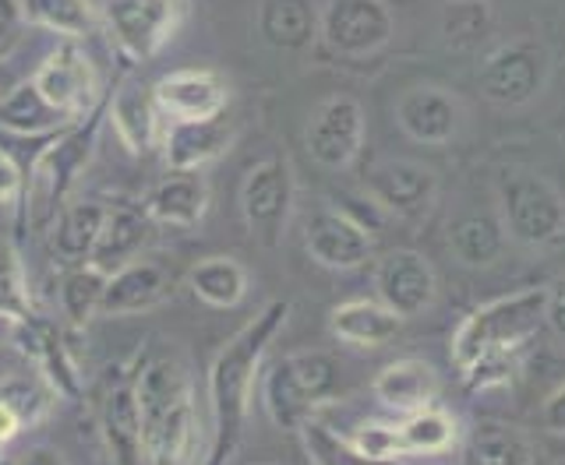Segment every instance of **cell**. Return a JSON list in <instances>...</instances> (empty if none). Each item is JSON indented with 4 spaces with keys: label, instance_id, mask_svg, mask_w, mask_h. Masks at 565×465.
<instances>
[{
    "label": "cell",
    "instance_id": "83f0119b",
    "mask_svg": "<svg viewBox=\"0 0 565 465\" xmlns=\"http://www.w3.org/2000/svg\"><path fill=\"white\" fill-rule=\"evenodd\" d=\"M322 14L311 8V0H262L258 32L273 50H305L315 35Z\"/></svg>",
    "mask_w": 565,
    "mask_h": 465
},
{
    "label": "cell",
    "instance_id": "603a6c76",
    "mask_svg": "<svg viewBox=\"0 0 565 465\" xmlns=\"http://www.w3.org/2000/svg\"><path fill=\"white\" fill-rule=\"evenodd\" d=\"M329 332L353 349H382L396 343L403 317L388 311L382 300H347L329 314Z\"/></svg>",
    "mask_w": 565,
    "mask_h": 465
},
{
    "label": "cell",
    "instance_id": "ffe728a7",
    "mask_svg": "<svg viewBox=\"0 0 565 465\" xmlns=\"http://www.w3.org/2000/svg\"><path fill=\"white\" fill-rule=\"evenodd\" d=\"M371 391H375V399L388 409V413L414 417V413H420V409L435 405L438 374L428 360H414V356H406V360L382 367L375 374V381H371Z\"/></svg>",
    "mask_w": 565,
    "mask_h": 465
},
{
    "label": "cell",
    "instance_id": "3957f363",
    "mask_svg": "<svg viewBox=\"0 0 565 465\" xmlns=\"http://www.w3.org/2000/svg\"><path fill=\"white\" fill-rule=\"evenodd\" d=\"M547 300H552V285H526V290L505 293L499 300L473 307L452 332V367L463 374L488 353L523 349L547 321Z\"/></svg>",
    "mask_w": 565,
    "mask_h": 465
},
{
    "label": "cell",
    "instance_id": "7402d4cb",
    "mask_svg": "<svg viewBox=\"0 0 565 465\" xmlns=\"http://www.w3.org/2000/svg\"><path fill=\"white\" fill-rule=\"evenodd\" d=\"M234 145V128L223 117L212 120H173L163 134V152L170 170H202Z\"/></svg>",
    "mask_w": 565,
    "mask_h": 465
},
{
    "label": "cell",
    "instance_id": "d6986e66",
    "mask_svg": "<svg viewBox=\"0 0 565 465\" xmlns=\"http://www.w3.org/2000/svg\"><path fill=\"white\" fill-rule=\"evenodd\" d=\"M170 268L156 258H138L106 279L99 314H141L170 296Z\"/></svg>",
    "mask_w": 565,
    "mask_h": 465
},
{
    "label": "cell",
    "instance_id": "6da1fadb",
    "mask_svg": "<svg viewBox=\"0 0 565 465\" xmlns=\"http://www.w3.org/2000/svg\"><path fill=\"white\" fill-rule=\"evenodd\" d=\"M294 303L273 300L220 349L216 364L209 370V409H212V441L202 465H230L244 441L247 413L265 353L273 349L279 332L287 328Z\"/></svg>",
    "mask_w": 565,
    "mask_h": 465
},
{
    "label": "cell",
    "instance_id": "7bdbcfd3",
    "mask_svg": "<svg viewBox=\"0 0 565 465\" xmlns=\"http://www.w3.org/2000/svg\"><path fill=\"white\" fill-rule=\"evenodd\" d=\"M25 194V173L18 170L14 159L0 149V205H11Z\"/></svg>",
    "mask_w": 565,
    "mask_h": 465
},
{
    "label": "cell",
    "instance_id": "f907efd6",
    "mask_svg": "<svg viewBox=\"0 0 565 465\" xmlns=\"http://www.w3.org/2000/svg\"><path fill=\"white\" fill-rule=\"evenodd\" d=\"M11 325V321H4V317H0V335H4V328Z\"/></svg>",
    "mask_w": 565,
    "mask_h": 465
},
{
    "label": "cell",
    "instance_id": "c3c4849f",
    "mask_svg": "<svg viewBox=\"0 0 565 465\" xmlns=\"http://www.w3.org/2000/svg\"><path fill=\"white\" fill-rule=\"evenodd\" d=\"M18 431H22V420H18L11 409L0 402V444H8V441H14L18 437Z\"/></svg>",
    "mask_w": 565,
    "mask_h": 465
},
{
    "label": "cell",
    "instance_id": "f35d334b",
    "mask_svg": "<svg viewBox=\"0 0 565 465\" xmlns=\"http://www.w3.org/2000/svg\"><path fill=\"white\" fill-rule=\"evenodd\" d=\"M0 402L22 420V426H35L50 413L53 388L32 378H8V381H0Z\"/></svg>",
    "mask_w": 565,
    "mask_h": 465
},
{
    "label": "cell",
    "instance_id": "2e32d148",
    "mask_svg": "<svg viewBox=\"0 0 565 465\" xmlns=\"http://www.w3.org/2000/svg\"><path fill=\"white\" fill-rule=\"evenodd\" d=\"M305 247L322 268L350 272V268H361L371 258L375 237L340 208H315L305 223Z\"/></svg>",
    "mask_w": 565,
    "mask_h": 465
},
{
    "label": "cell",
    "instance_id": "e0dca14e",
    "mask_svg": "<svg viewBox=\"0 0 565 465\" xmlns=\"http://www.w3.org/2000/svg\"><path fill=\"white\" fill-rule=\"evenodd\" d=\"M152 93H156L159 110H167L173 120L223 117L230 102L226 78H220L216 71H199V67H184V71H173V75H163L156 82Z\"/></svg>",
    "mask_w": 565,
    "mask_h": 465
},
{
    "label": "cell",
    "instance_id": "74e56055",
    "mask_svg": "<svg viewBox=\"0 0 565 465\" xmlns=\"http://www.w3.org/2000/svg\"><path fill=\"white\" fill-rule=\"evenodd\" d=\"M0 317L18 325V321L32 317V300L25 285V268L11 240L0 237Z\"/></svg>",
    "mask_w": 565,
    "mask_h": 465
},
{
    "label": "cell",
    "instance_id": "4316f807",
    "mask_svg": "<svg viewBox=\"0 0 565 465\" xmlns=\"http://www.w3.org/2000/svg\"><path fill=\"white\" fill-rule=\"evenodd\" d=\"M159 102L156 93H149L146 85L128 82L117 88V96L110 102V120L117 128V138L128 145V152L146 155L159 145Z\"/></svg>",
    "mask_w": 565,
    "mask_h": 465
},
{
    "label": "cell",
    "instance_id": "44dd1931",
    "mask_svg": "<svg viewBox=\"0 0 565 465\" xmlns=\"http://www.w3.org/2000/svg\"><path fill=\"white\" fill-rule=\"evenodd\" d=\"M146 212L163 226H199L209 212V181L199 170H170L146 194Z\"/></svg>",
    "mask_w": 565,
    "mask_h": 465
},
{
    "label": "cell",
    "instance_id": "4dcf8cb0",
    "mask_svg": "<svg viewBox=\"0 0 565 465\" xmlns=\"http://www.w3.org/2000/svg\"><path fill=\"white\" fill-rule=\"evenodd\" d=\"M188 285L209 307L230 311L247 296L252 279H247V268L234 258H205L188 272Z\"/></svg>",
    "mask_w": 565,
    "mask_h": 465
},
{
    "label": "cell",
    "instance_id": "7a4b0ae2",
    "mask_svg": "<svg viewBox=\"0 0 565 465\" xmlns=\"http://www.w3.org/2000/svg\"><path fill=\"white\" fill-rule=\"evenodd\" d=\"M146 465H191L199 452V413L181 364L156 360L135 381Z\"/></svg>",
    "mask_w": 565,
    "mask_h": 465
},
{
    "label": "cell",
    "instance_id": "ba28073f",
    "mask_svg": "<svg viewBox=\"0 0 565 465\" xmlns=\"http://www.w3.org/2000/svg\"><path fill=\"white\" fill-rule=\"evenodd\" d=\"M294 198L297 184L287 155H269L247 170L241 184V212L252 237L262 247H279L294 212Z\"/></svg>",
    "mask_w": 565,
    "mask_h": 465
},
{
    "label": "cell",
    "instance_id": "5b68a950",
    "mask_svg": "<svg viewBox=\"0 0 565 465\" xmlns=\"http://www.w3.org/2000/svg\"><path fill=\"white\" fill-rule=\"evenodd\" d=\"M499 219L520 247H552L565 237V198L541 173L505 170L499 176Z\"/></svg>",
    "mask_w": 565,
    "mask_h": 465
},
{
    "label": "cell",
    "instance_id": "ab89813d",
    "mask_svg": "<svg viewBox=\"0 0 565 465\" xmlns=\"http://www.w3.org/2000/svg\"><path fill=\"white\" fill-rule=\"evenodd\" d=\"M347 437L353 441V448L371 462H396L399 455H406L403 441H399V423L364 420V423L353 426Z\"/></svg>",
    "mask_w": 565,
    "mask_h": 465
},
{
    "label": "cell",
    "instance_id": "9c48e42d",
    "mask_svg": "<svg viewBox=\"0 0 565 465\" xmlns=\"http://www.w3.org/2000/svg\"><path fill=\"white\" fill-rule=\"evenodd\" d=\"M184 18L181 0H106L103 25L128 61H152Z\"/></svg>",
    "mask_w": 565,
    "mask_h": 465
},
{
    "label": "cell",
    "instance_id": "bcb514c9",
    "mask_svg": "<svg viewBox=\"0 0 565 465\" xmlns=\"http://www.w3.org/2000/svg\"><path fill=\"white\" fill-rule=\"evenodd\" d=\"M547 328H552L558 338H565V285L552 290V300H547Z\"/></svg>",
    "mask_w": 565,
    "mask_h": 465
},
{
    "label": "cell",
    "instance_id": "f6af8a7d",
    "mask_svg": "<svg viewBox=\"0 0 565 465\" xmlns=\"http://www.w3.org/2000/svg\"><path fill=\"white\" fill-rule=\"evenodd\" d=\"M541 426L547 434H562L565 437V385L555 388L552 396L541 405Z\"/></svg>",
    "mask_w": 565,
    "mask_h": 465
},
{
    "label": "cell",
    "instance_id": "277c9868",
    "mask_svg": "<svg viewBox=\"0 0 565 465\" xmlns=\"http://www.w3.org/2000/svg\"><path fill=\"white\" fill-rule=\"evenodd\" d=\"M340 364L322 349L290 353L262 374V405L279 431H300L318 409L340 396Z\"/></svg>",
    "mask_w": 565,
    "mask_h": 465
},
{
    "label": "cell",
    "instance_id": "52a82bcc",
    "mask_svg": "<svg viewBox=\"0 0 565 465\" xmlns=\"http://www.w3.org/2000/svg\"><path fill=\"white\" fill-rule=\"evenodd\" d=\"M547 75H552V57L537 40H512L502 43L499 50H491L481 61V71H477V82H481L484 99H491L494 106H526L534 102Z\"/></svg>",
    "mask_w": 565,
    "mask_h": 465
},
{
    "label": "cell",
    "instance_id": "681fc988",
    "mask_svg": "<svg viewBox=\"0 0 565 465\" xmlns=\"http://www.w3.org/2000/svg\"><path fill=\"white\" fill-rule=\"evenodd\" d=\"M14 85H18V82H14V71H11V64H8V61H0V99H4Z\"/></svg>",
    "mask_w": 565,
    "mask_h": 465
},
{
    "label": "cell",
    "instance_id": "ee69618b",
    "mask_svg": "<svg viewBox=\"0 0 565 465\" xmlns=\"http://www.w3.org/2000/svg\"><path fill=\"white\" fill-rule=\"evenodd\" d=\"M22 4L18 0H0V57L11 50V43L18 40V32H22Z\"/></svg>",
    "mask_w": 565,
    "mask_h": 465
},
{
    "label": "cell",
    "instance_id": "816d5d0a",
    "mask_svg": "<svg viewBox=\"0 0 565 465\" xmlns=\"http://www.w3.org/2000/svg\"><path fill=\"white\" fill-rule=\"evenodd\" d=\"M0 448H4V444H0Z\"/></svg>",
    "mask_w": 565,
    "mask_h": 465
},
{
    "label": "cell",
    "instance_id": "e575fe53",
    "mask_svg": "<svg viewBox=\"0 0 565 465\" xmlns=\"http://www.w3.org/2000/svg\"><path fill=\"white\" fill-rule=\"evenodd\" d=\"M18 4H22V18L29 25L50 29L67 40L88 35L99 22L93 0H18Z\"/></svg>",
    "mask_w": 565,
    "mask_h": 465
},
{
    "label": "cell",
    "instance_id": "cb8c5ba5",
    "mask_svg": "<svg viewBox=\"0 0 565 465\" xmlns=\"http://www.w3.org/2000/svg\"><path fill=\"white\" fill-rule=\"evenodd\" d=\"M99 434L114 465H146V448H141V405L135 385L110 388L99 413Z\"/></svg>",
    "mask_w": 565,
    "mask_h": 465
},
{
    "label": "cell",
    "instance_id": "8fae6325",
    "mask_svg": "<svg viewBox=\"0 0 565 465\" xmlns=\"http://www.w3.org/2000/svg\"><path fill=\"white\" fill-rule=\"evenodd\" d=\"M305 145L315 166L343 173L364 149V106L353 96H329L315 106L305 128Z\"/></svg>",
    "mask_w": 565,
    "mask_h": 465
},
{
    "label": "cell",
    "instance_id": "60d3db41",
    "mask_svg": "<svg viewBox=\"0 0 565 465\" xmlns=\"http://www.w3.org/2000/svg\"><path fill=\"white\" fill-rule=\"evenodd\" d=\"M516 370H520V349L516 353H488L470 370L459 374V378H463L467 391H473V396H477V391L509 385L512 378H516Z\"/></svg>",
    "mask_w": 565,
    "mask_h": 465
},
{
    "label": "cell",
    "instance_id": "8d00e7d4",
    "mask_svg": "<svg viewBox=\"0 0 565 465\" xmlns=\"http://www.w3.org/2000/svg\"><path fill=\"white\" fill-rule=\"evenodd\" d=\"M300 441H305V452L311 465H393V462H371L364 458L353 441L347 434H340L335 426L322 423L318 417H311L305 426H300Z\"/></svg>",
    "mask_w": 565,
    "mask_h": 465
},
{
    "label": "cell",
    "instance_id": "5bb4252c",
    "mask_svg": "<svg viewBox=\"0 0 565 465\" xmlns=\"http://www.w3.org/2000/svg\"><path fill=\"white\" fill-rule=\"evenodd\" d=\"M367 194L393 219H420L435 205L438 176L431 166L414 163V159H385L371 170Z\"/></svg>",
    "mask_w": 565,
    "mask_h": 465
},
{
    "label": "cell",
    "instance_id": "f546056e",
    "mask_svg": "<svg viewBox=\"0 0 565 465\" xmlns=\"http://www.w3.org/2000/svg\"><path fill=\"white\" fill-rule=\"evenodd\" d=\"M449 250H452V258L459 264H467V268H488L502 258V250H505V226L502 219H494V216H463V219H456L449 226Z\"/></svg>",
    "mask_w": 565,
    "mask_h": 465
},
{
    "label": "cell",
    "instance_id": "836d02e7",
    "mask_svg": "<svg viewBox=\"0 0 565 465\" xmlns=\"http://www.w3.org/2000/svg\"><path fill=\"white\" fill-rule=\"evenodd\" d=\"M438 32L452 50H477L494 32V11L488 0H446L438 11Z\"/></svg>",
    "mask_w": 565,
    "mask_h": 465
},
{
    "label": "cell",
    "instance_id": "484cf974",
    "mask_svg": "<svg viewBox=\"0 0 565 465\" xmlns=\"http://www.w3.org/2000/svg\"><path fill=\"white\" fill-rule=\"evenodd\" d=\"M106 208L96 198H82V202H71L57 212V219H53V237H50V250L57 264L64 268H82L93 258V247H96V237L103 229V219H106Z\"/></svg>",
    "mask_w": 565,
    "mask_h": 465
},
{
    "label": "cell",
    "instance_id": "d590c367",
    "mask_svg": "<svg viewBox=\"0 0 565 465\" xmlns=\"http://www.w3.org/2000/svg\"><path fill=\"white\" fill-rule=\"evenodd\" d=\"M106 279H110V275H103L99 268H93V264L67 268V275L61 279V311L75 328L88 325V317L99 314Z\"/></svg>",
    "mask_w": 565,
    "mask_h": 465
},
{
    "label": "cell",
    "instance_id": "4fadbf2b",
    "mask_svg": "<svg viewBox=\"0 0 565 465\" xmlns=\"http://www.w3.org/2000/svg\"><path fill=\"white\" fill-rule=\"evenodd\" d=\"M32 85L40 88V96L67 120L93 113V106L99 99L96 67L75 43H64L53 50L40 64V71L32 75Z\"/></svg>",
    "mask_w": 565,
    "mask_h": 465
},
{
    "label": "cell",
    "instance_id": "9a60e30c",
    "mask_svg": "<svg viewBox=\"0 0 565 465\" xmlns=\"http://www.w3.org/2000/svg\"><path fill=\"white\" fill-rule=\"evenodd\" d=\"M396 123L417 145H449L463 128V102L438 85H414L396 102Z\"/></svg>",
    "mask_w": 565,
    "mask_h": 465
},
{
    "label": "cell",
    "instance_id": "d6a6232c",
    "mask_svg": "<svg viewBox=\"0 0 565 465\" xmlns=\"http://www.w3.org/2000/svg\"><path fill=\"white\" fill-rule=\"evenodd\" d=\"M399 441L406 455H446L459 444V420L446 409L428 405L414 417H403Z\"/></svg>",
    "mask_w": 565,
    "mask_h": 465
},
{
    "label": "cell",
    "instance_id": "7dc6e473",
    "mask_svg": "<svg viewBox=\"0 0 565 465\" xmlns=\"http://www.w3.org/2000/svg\"><path fill=\"white\" fill-rule=\"evenodd\" d=\"M14 465H67V458L57 448H46V444H40V448H29Z\"/></svg>",
    "mask_w": 565,
    "mask_h": 465
},
{
    "label": "cell",
    "instance_id": "1f68e13d",
    "mask_svg": "<svg viewBox=\"0 0 565 465\" xmlns=\"http://www.w3.org/2000/svg\"><path fill=\"white\" fill-rule=\"evenodd\" d=\"M64 123L67 117L53 110L32 82L14 85L11 93L0 99V128L4 131L40 138V134H53L57 128H64Z\"/></svg>",
    "mask_w": 565,
    "mask_h": 465
},
{
    "label": "cell",
    "instance_id": "d4e9b609",
    "mask_svg": "<svg viewBox=\"0 0 565 465\" xmlns=\"http://www.w3.org/2000/svg\"><path fill=\"white\" fill-rule=\"evenodd\" d=\"M11 328L18 335V343H22V349L35 360V367L46 374V385L57 391V396L75 399L78 396V367H75V360H71L61 332L35 314L18 321V325H11Z\"/></svg>",
    "mask_w": 565,
    "mask_h": 465
},
{
    "label": "cell",
    "instance_id": "b9f144b4",
    "mask_svg": "<svg viewBox=\"0 0 565 465\" xmlns=\"http://www.w3.org/2000/svg\"><path fill=\"white\" fill-rule=\"evenodd\" d=\"M340 212H347V216L358 223V226H364L371 237H375V233H382L385 229V223L393 219L388 216V212L371 198V194L364 191V194H347V202H343V208Z\"/></svg>",
    "mask_w": 565,
    "mask_h": 465
},
{
    "label": "cell",
    "instance_id": "7c38bea8",
    "mask_svg": "<svg viewBox=\"0 0 565 465\" xmlns=\"http://www.w3.org/2000/svg\"><path fill=\"white\" fill-rule=\"evenodd\" d=\"M375 293L388 311H396L403 321L406 317H420L435 307L438 300V275L435 264L411 247H396L388 255L379 258L375 272Z\"/></svg>",
    "mask_w": 565,
    "mask_h": 465
},
{
    "label": "cell",
    "instance_id": "ac0fdd59",
    "mask_svg": "<svg viewBox=\"0 0 565 465\" xmlns=\"http://www.w3.org/2000/svg\"><path fill=\"white\" fill-rule=\"evenodd\" d=\"M152 216L146 212V205H110L106 208V219H103V229L96 237V247H93V258L88 264L99 268L103 275H114L120 272L124 264L138 261L146 255V247L152 240Z\"/></svg>",
    "mask_w": 565,
    "mask_h": 465
},
{
    "label": "cell",
    "instance_id": "f1b7e54d",
    "mask_svg": "<svg viewBox=\"0 0 565 465\" xmlns=\"http://www.w3.org/2000/svg\"><path fill=\"white\" fill-rule=\"evenodd\" d=\"M530 444L505 423H481L459 441V465H530Z\"/></svg>",
    "mask_w": 565,
    "mask_h": 465
},
{
    "label": "cell",
    "instance_id": "30bf717a",
    "mask_svg": "<svg viewBox=\"0 0 565 465\" xmlns=\"http://www.w3.org/2000/svg\"><path fill=\"white\" fill-rule=\"evenodd\" d=\"M322 43L340 57H371L396 35V18L385 0H329L318 22Z\"/></svg>",
    "mask_w": 565,
    "mask_h": 465
},
{
    "label": "cell",
    "instance_id": "8992f818",
    "mask_svg": "<svg viewBox=\"0 0 565 465\" xmlns=\"http://www.w3.org/2000/svg\"><path fill=\"white\" fill-rule=\"evenodd\" d=\"M96 131H99V120L88 117L75 131H67L57 145H50L40 159H35L25 202H29L32 223L40 229L57 219V212L64 208L71 187H75V181L88 163V152L96 145Z\"/></svg>",
    "mask_w": 565,
    "mask_h": 465
}]
</instances>
